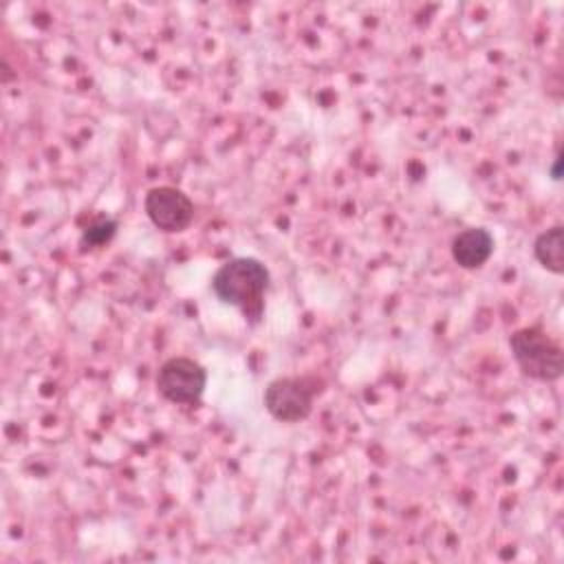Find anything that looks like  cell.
<instances>
[{"label":"cell","mask_w":564,"mask_h":564,"mask_svg":"<svg viewBox=\"0 0 564 564\" xmlns=\"http://www.w3.org/2000/svg\"><path fill=\"white\" fill-rule=\"evenodd\" d=\"M551 178H553V181H560V178H562V154H557L555 161H553V165H551Z\"/></svg>","instance_id":"cell-9"},{"label":"cell","mask_w":564,"mask_h":564,"mask_svg":"<svg viewBox=\"0 0 564 564\" xmlns=\"http://www.w3.org/2000/svg\"><path fill=\"white\" fill-rule=\"evenodd\" d=\"M143 212L163 234L185 231L194 220L192 198L174 185H156L143 198Z\"/></svg>","instance_id":"cell-5"},{"label":"cell","mask_w":564,"mask_h":564,"mask_svg":"<svg viewBox=\"0 0 564 564\" xmlns=\"http://www.w3.org/2000/svg\"><path fill=\"white\" fill-rule=\"evenodd\" d=\"M322 379L313 375L278 377L267 383L262 403L275 421L300 423L311 416L315 397L322 392Z\"/></svg>","instance_id":"cell-3"},{"label":"cell","mask_w":564,"mask_h":564,"mask_svg":"<svg viewBox=\"0 0 564 564\" xmlns=\"http://www.w3.org/2000/svg\"><path fill=\"white\" fill-rule=\"evenodd\" d=\"M533 256L535 260L551 273H564V227L553 225L540 231L533 240Z\"/></svg>","instance_id":"cell-7"},{"label":"cell","mask_w":564,"mask_h":564,"mask_svg":"<svg viewBox=\"0 0 564 564\" xmlns=\"http://www.w3.org/2000/svg\"><path fill=\"white\" fill-rule=\"evenodd\" d=\"M156 392L176 405H196L207 386V370L192 357L165 359L154 377Z\"/></svg>","instance_id":"cell-4"},{"label":"cell","mask_w":564,"mask_h":564,"mask_svg":"<svg viewBox=\"0 0 564 564\" xmlns=\"http://www.w3.org/2000/svg\"><path fill=\"white\" fill-rule=\"evenodd\" d=\"M119 223L115 218H97L93 220L88 227H84L82 236H79V247L82 249H95V247H104L106 242H110L117 234Z\"/></svg>","instance_id":"cell-8"},{"label":"cell","mask_w":564,"mask_h":564,"mask_svg":"<svg viewBox=\"0 0 564 564\" xmlns=\"http://www.w3.org/2000/svg\"><path fill=\"white\" fill-rule=\"evenodd\" d=\"M271 282L269 269L249 256L225 260L212 275L214 295L229 306H236L245 322L256 326L264 315V295Z\"/></svg>","instance_id":"cell-1"},{"label":"cell","mask_w":564,"mask_h":564,"mask_svg":"<svg viewBox=\"0 0 564 564\" xmlns=\"http://www.w3.org/2000/svg\"><path fill=\"white\" fill-rule=\"evenodd\" d=\"M509 348L520 372L529 379L553 383L564 372V350L542 326L513 330L509 335Z\"/></svg>","instance_id":"cell-2"},{"label":"cell","mask_w":564,"mask_h":564,"mask_svg":"<svg viewBox=\"0 0 564 564\" xmlns=\"http://www.w3.org/2000/svg\"><path fill=\"white\" fill-rule=\"evenodd\" d=\"M449 251L460 269H480L494 253V236L485 227H467L452 238Z\"/></svg>","instance_id":"cell-6"}]
</instances>
